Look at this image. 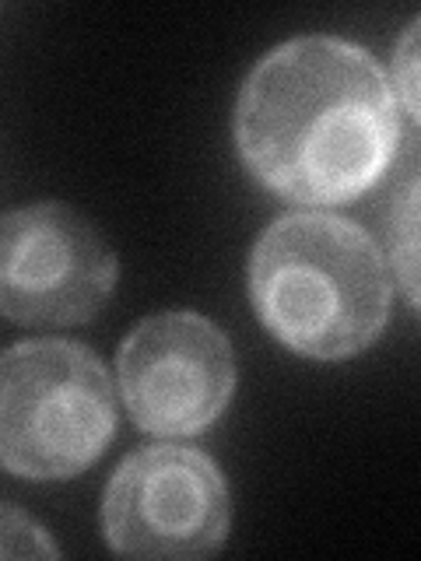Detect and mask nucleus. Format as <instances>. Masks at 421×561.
Returning a JSON list of instances; mask_svg holds the SVG:
<instances>
[{
	"mask_svg": "<svg viewBox=\"0 0 421 561\" xmlns=\"http://www.w3.org/2000/svg\"><path fill=\"white\" fill-rule=\"evenodd\" d=\"M400 145L386 70L338 35H298L263 57L236 102V148L257 183L306 207L365 197Z\"/></svg>",
	"mask_w": 421,
	"mask_h": 561,
	"instance_id": "f257e3e1",
	"label": "nucleus"
},
{
	"mask_svg": "<svg viewBox=\"0 0 421 561\" xmlns=\"http://www.w3.org/2000/svg\"><path fill=\"white\" fill-rule=\"evenodd\" d=\"M390 271L373 236L327 210L263 228L250 253V302L274 337L312 362L373 347L390 320Z\"/></svg>",
	"mask_w": 421,
	"mask_h": 561,
	"instance_id": "f03ea898",
	"label": "nucleus"
},
{
	"mask_svg": "<svg viewBox=\"0 0 421 561\" xmlns=\"http://www.w3.org/2000/svg\"><path fill=\"white\" fill-rule=\"evenodd\" d=\"M116 435L105 365L75 341H22L0 362V460L14 478L67 481Z\"/></svg>",
	"mask_w": 421,
	"mask_h": 561,
	"instance_id": "7ed1b4c3",
	"label": "nucleus"
},
{
	"mask_svg": "<svg viewBox=\"0 0 421 561\" xmlns=\"http://www.w3.org/2000/svg\"><path fill=\"white\" fill-rule=\"evenodd\" d=\"M228 523L225 473L193 446L137 449L105 484L102 534L123 558H207L225 543Z\"/></svg>",
	"mask_w": 421,
	"mask_h": 561,
	"instance_id": "20e7f679",
	"label": "nucleus"
},
{
	"mask_svg": "<svg viewBox=\"0 0 421 561\" xmlns=\"http://www.w3.org/2000/svg\"><path fill=\"white\" fill-rule=\"evenodd\" d=\"M116 288V256L78 207L46 201L4 215L0 309L18 327L95 320Z\"/></svg>",
	"mask_w": 421,
	"mask_h": 561,
	"instance_id": "39448f33",
	"label": "nucleus"
},
{
	"mask_svg": "<svg viewBox=\"0 0 421 561\" xmlns=\"http://www.w3.org/2000/svg\"><path fill=\"white\" fill-rule=\"evenodd\" d=\"M116 379L140 432L162 438L201 435L232 400L236 351L201 312H155L123 337Z\"/></svg>",
	"mask_w": 421,
	"mask_h": 561,
	"instance_id": "423d86ee",
	"label": "nucleus"
},
{
	"mask_svg": "<svg viewBox=\"0 0 421 561\" xmlns=\"http://www.w3.org/2000/svg\"><path fill=\"white\" fill-rule=\"evenodd\" d=\"M390 260L408 302L421 312V175L403 186L394 201L390 225Z\"/></svg>",
	"mask_w": 421,
	"mask_h": 561,
	"instance_id": "0eeeda50",
	"label": "nucleus"
},
{
	"mask_svg": "<svg viewBox=\"0 0 421 561\" xmlns=\"http://www.w3.org/2000/svg\"><path fill=\"white\" fill-rule=\"evenodd\" d=\"M0 551L4 558H57L60 548L53 543L39 526L14 505H4L0 513Z\"/></svg>",
	"mask_w": 421,
	"mask_h": 561,
	"instance_id": "6e6552de",
	"label": "nucleus"
},
{
	"mask_svg": "<svg viewBox=\"0 0 421 561\" xmlns=\"http://www.w3.org/2000/svg\"><path fill=\"white\" fill-rule=\"evenodd\" d=\"M394 78H397L400 102L421 123V14L400 35L394 53Z\"/></svg>",
	"mask_w": 421,
	"mask_h": 561,
	"instance_id": "1a4fd4ad",
	"label": "nucleus"
}]
</instances>
